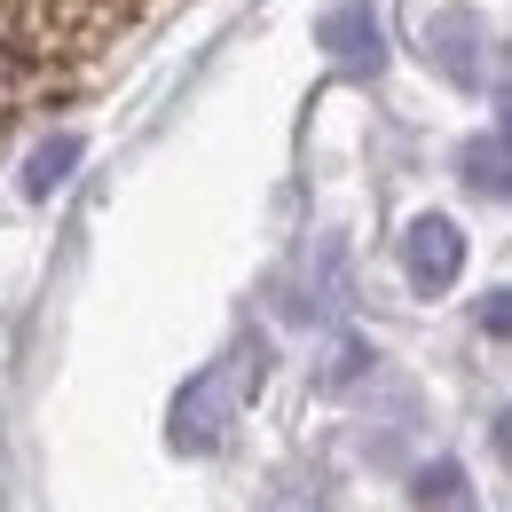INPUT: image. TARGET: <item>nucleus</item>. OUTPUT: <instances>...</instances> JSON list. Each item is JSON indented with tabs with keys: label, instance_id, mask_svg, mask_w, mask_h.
<instances>
[{
	"label": "nucleus",
	"instance_id": "nucleus-4",
	"mask_svg": "<svg viewBox=\"0 0 512 512\" xmlns=\"http://www.w3.org/2000/svg\"><path fill=\"white\" fill-rule=\"evenodd\" d=\"M418 48L442 64V79L481 87V48H489V32H481V16H473V8H434V16L418 24Z\"/></svg>",
	"mask_w": 512,
	"mask_h": 512
},
{
	"label": "nucleus",
	"instance_id": "nucleus-8",
	"mask_svg": "<svg viewBox=\"0 0 512 512\" xmlns=\"http://www.w3.org/2000/svg\"><path fill=\"white\" fill-rule=\"evenodd\" d=\"M473 323H481L489 339H512V292H489V300L473 308Z\"/></svg>",
	"mask_w": 512,
	"mask_h": 512
},
{
	"label": "nucleus",
	"instance_id": "nucleus-10",
	"mask_svg": "<svg viewBox=\"0 0 512 512\" xmlns=\"http://www.w3.org/2000/svg\"><path fill=\"white\" fill-rule=\"evenodd\" d=\"M497 111H505V127H512V56H505V79H497Z\"/></svg>",
	"mask_w": 512,
	"mask_h": 512
},
{
	"label": "nucleus",
	"instance_id": "nucleus-7",
	"mask_svg": "<svg viewBox=\"0 0 512 512\" xmlns=\"http://www.w3.org/2000/svg\"><path fill=\"white\" fill-rule=\"evenodd\" d=\"M418 505H426V512H473L465 473H457V465H426V473H418Z\"/></svg>",
	"mask_w": 512,
	"mask_h": 512
},
{
	"label": "nucleus",
	"instance_id": "nucleus-5",
	"mask_svg": "<svg viewBox=\"0 0 512 512\" xmlns=\"http://www.w3.org/2000/svg\"><path fill=\"white\" fill-rule=\"evenodd\" d=\"M457 174L473 197H512V134H473L457 150Z\"/></svg>",
	"mask_w": 512,
	"mask_h": 512
},
{
	"label": "nucleus",
	"instance_id": "nucleus-1",
	"mask_svg": "<svg viewBox=\"0 0 512 512\" xmlns=\"http://www.w3.org/2000/svg\"><path fill=\"white\" fill-rule=\"evenodd\" d=\"M253 386H260V347L245 339L229 363L197 371V379L174 394V418H166L174 449H182V457H205V449H221V442H229V426H237V410L253 402Z\"/></svg>",
	"mask_w": 512,
	"mask_h": 512
},
{
	"label": "nucleus",
	"instance_id": "nucleus-2",
	"mask_svg": "<svg viewBox=\"0 0 512 512\" xmlns=\"http://www.w3.org/2000/svg\"><path fill=\"white\" fill-rule=\"evenodd\" d=\"M457 268H465L457 221H449V213H418V221L402 229V276H410V292H418V300H442L449 284H457Z\"/></svg>",
	"mask_w": 512,
	"mask_h": 512
},
{
	"label": "nucleus",
	"instance_id": "nucleus-3",
	"mask_svg": "<svg viewBox=\"0 0 512 512\" xmlns=\"http://www.w3.org/2000/svg\"><path fill=\"white\" fill-rule=\"evenodd\" d=\"M316 40H323V56H331L339 71H355V79H379V64H386V32H379V8H371V0H339V8L316 24Z\"/></svg>",
	"mask_w": 512,
	"mask_h": 512
},
{
	"label": "nucleus",
	"instance_id": "nucleus-11",
	"mask_svg": "<svg viewBox=\"0 0 512 512\" xmlns=\"http://www.w3.org/2000/svg\"><path fill=\"white\" fill-rule=\"evenodd\" d=\"M497 449H505V457H512V410H505V418H497Z\"/></svg>",
	"mask_w": 512,
	"mask_h": 512
},
{
	"label": "nucleus",
	"instance_id": "nucleus-9",
	"mask_svg": "<svg viewBox=\"0 0 512 512\" xmlns=\"http://www.w3.org/2000/svg\"><path fill=\"white\" fill-rule=\"evenodd\" d=\"M355 371H363V347H355V339H347V347H339V355H331V371H323V379H331V386H347V379H355Z\"/></svg>",
	"mask_w": 512,
	"mask_h": 512
},
{
	"label": "nucleus",
	"instance_id": "nucleus-6",
	"mask_svg": "<svg viewBox=\"0 0 512 512\" xmlns=\"http://www.w3.org/2000/svg\"><path fill=\"white\" fill-rule=\"evenodd\" d=\"M71 166H79V134H48V142L24 158V197H56Z\"/></svg>",
	"mask_w": 512,
	"mask_h": 512
}]
</instances>
